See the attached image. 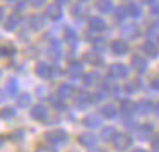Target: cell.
I'll list each match as a JSON object with an SVG mask.
<instances>
[{
	"instance_id": "603a6c76",
	"label": "cell",
	"mask_w": 159,
	"mask_h": 152,
	"mask_svg": "<svg viewBox=\"0 0 159 152\" xmlns=\"http://www.w3.org/2000/svg\"><path fill=\"white\" fill-rule=\"evenodd\" d=\"M84 58H86V62H89L91 65H101V56L98 55V53H93V51H89V53H86L84 55Z\"/></svg>"
},
{
	"instance_id": "30bf717a",
	"label": "cell",
	"mask_w": 159,
	"mask_h": 152,
	"mask_svg": "<svg viewBox=\"0 0 159 152\" xmlns=\"http://www.w3.org/2000/svg\"><path fill=\"white\" fill-rule=\"evenodd\" d=\"M142 50H144V53H147V56H151V58L157 56V53H159V48L154 41H145L144 45H142Z\"/></svg>"
},
{
	"instance_id": "d590c367",
	"label": "cell",
	"mask_w": 159,
	"mask_h": 152,
	"mask_svg": "<svg viewBox=\"0 0 159 152\" xmlns=\"http://www.w3.org/2000/svg\"><path fill=\"white\" fill-rule=\"evenodd\" d=\"M151 145L154 150H159V135H154V137L151 138Z\"/></svg>"
},
{
	"instance_id": "277c9868",
	"label": "cell",
	"mask_w": 159,
	"mask_h": 152,
	"mask_svg": "<svg viewBox=\"0 0 159 152\" xmlns=\"http://www.w3.org/2000/svg\"><path fill=\"white\" fill-rule=\"evenodd\" d=\"M130 65H132V69H134V70H137V72L142 74V72L147 70V60H145L144 56H140V55H134V56H132Z\"/></svg>"
},
{
	"instance_id": "1f68e13d",
	"label": "cell",
	"mask_w": 159,
	"mask_h": 152,
	"mask_svg": "<svg viewBox=\"0 0 159 152\" xmlns=\"http://www.w3.org/2000/svg\"><path fill=\"white\" fill-rule=\"evenodd\" d=\"M16 53V48L12 45H4L2 46V55L4 56H12Z\"/></svg>"
},
{
	"instance_id": "7402d4cb",
	"label": "cell",
	"mask_w": 159,
	"mask_h": 152,
	"mask_svg": "<svg viewBox=\"0 0 159 152\" xmlns=\"http://www.w3.org/2000/svg\"><path fill=\"white\" fill-rule=\"evenodd\" d=\"M121 33H123V36H127V38H135V36H139V28L137 26H123L121 28Z\"/></svg>"
},
{
	"instance_id": "4dcf8cb0",
	"label": "cell",
	"mask_w": 159,
	"mask_h": 152,
	"mask_svg": "<svg viewBox=\"0 0 159 152\" xmlns=\"http://www.w3.org/2000/svg\"><path fill=\"white\" fill-rule=\"evenodd\" d=\"M50 53H52L55 58H58V55H60V45L55 41V39H53L52 45H50Z\"/></svg>"
},
{
	"instance_id": "f1b7e54d",
	"label": "cell",
	"mask_w": 159,
	"mask_h": 152,
	"mask_svg": "<svg viewBox=\"0 0 159 152\" xmlns=\"http://www.w3.org/2000/svg\"><path fill=\"white\" fill-rule=\"evenodd\" d=\"M127 9H128V16H132V17H139L140 16V7L137 4H128Z\"/></svg>"
},
{
	"instance_id": "7c38bea8",
	"label": "cell",
	"mask_w": 159,
	"mask_h": 152,
	"mask_svg": "<svg viewBox=\"0 0 159 152\" xmlns=\"http://www.w3.org/2000/svg\"><path fill=\"white\" fill-rule=\"evenodd\" d=\"M46 16H48L50 19H53V21L60 19V17H62V9H60V5L58 4L48 5V9H46Z\"/></svg>"
},
{
	"instance_id": "ab89813d",
	"label": "cell",
	"mask_w": 159,
	"mask_h": 152,
	"mask_svg": "<svg viewBox=\"0 0 159 152\" xmlns=\"http://www.w3.org/2000/svg\"><path fill=\"white\" fill-rule=\"evenodd\" d=\"M151 12H152V14H154V16H159V5H152Z\"/></svg>"
},
{
	"instance_id": "6da1fadb",
	"label": "cell",
	"mask_w": 159,
	"mask_h": 152,
	"mask_svg": "<svg viewBox=\"0 0 159 152\" xmlns=\"http://www.w3.org/2000/svg\"><path fill=\"white\" fill-rule=\"evenodd\" d=\"M113 145H115L116 150L123 152V150H127V149H130L132 137H130V135H127V133H116V137L113 138Z\"/></svg>"
},
{
	"instance_id": "b9f144b4",
	"label": "cell",
	"mask_w": 159,
	"mask_h": 152,
	"mask_svg": "<svg viewBox=\"0 0 159 152\" xmlns=\"http://www.w3.org/2000/svg\"><path fill=\"white\" fill-rule=\"evenodd\" d=\"M89 152H104V150H101V149H93V150H89Z\"/></svg>"
},
{
	"instance_id": "8992f818",
	"label": "cell",
	"mask_w": 159,
	"mask_h": 152,
	"mask_svg": "<svg viewBox=\"0 0 159 152\" xmlns=\"http://www.w3.org/2000/svg\"><path fill=\"white\" fill-rule=\"evenodd\" d=\"M152 110H154V104L151 101H145V99L137 103V106H135V113L140 114V116H145V114L152 113Z\"/></svg>"
},
{
	"instance_id": "44dd1931",
	"label": "cell",
	"mask_w": 159,
	"mask_h": 152,
	"mask_svg": "<svg viewBox=\"0 0 159 152\" xmlns=\"http://www.w3.org/2000/svg\"><path fill=\"white\" fill-rule=\"evenodd\" d=\"M4 97H9V96H14V94H17V82L16 80H9V84L5 86L4 89Z\"/></svg>"
},
{
	"instance_id": "bcb514c9",
	"label": "cell",
	"mask_w": 159,
	"mask_h": 152,
	"mask_svg": "<svg viewBox=\"0 0 159 152\" xmlns=\"http://www.w3.org/2000/svg\"><path fill=\"white\" fill-rule=\"evenodd\" d=\"M82 2H86V0H82Z\"/></svg>"
},
{
	"instance_id": "ee69618b",
	"label": "cell",
	"mask_w": 159,
	"mask_h": 152,
	"mask_svg": "<svg viewBox=\"0 0 159 152\" xmlns=\"http://www.w3.org/2000/svg\"><path fill=\"white\" fill-rule=\"evenodd\" d=\"M142 2H145V4H151L152 0H142Z\"/></svg>"
},
{
	"instance_id": "8fae6325",
	"label": "cell",
	"mask_w": 159,
	"mask_h": 152,
	"mask_svg": "<svg viewBox=\"0 0 159 152\" xmlns=\"http://www.w3.org/2000/svg\"><path fill=\"white\" fill-rule=\"evenodd\" d=\"M36 74H38L41 79H48L50 75H52V69H50L48 63L45 62H39L38 65H36Z\"/></svg>"
},
{
	"instance_id": "8d00e7d4",
	"label": "cell",
	"mask_w": 159,
	"mask_h": 152,
	"mask_svg": "<svg viewBox=\"0 0 159 152\" xmlns=\"http://www.w3.org/2000/svg\"><path fill=\"white\" fill-rule=\"evenodd\" d=\"M45 2H46V0H31V5H33V7H41Z\"/></svg>"
},
{
	"instance_id": "d6a6232c",
	"label": "cell",
	"mask_w": 159,
	"mask_h": 152,
	"mask_svg": "<svg viewBox=\"0 0 159 152\" xmlns=\"http://www.w3.org/2000/svg\"><path fill=\"white\" fill-rule=\"evenodd\" d=\"M96 80H98V74H87V75H84V84L86 86H93Z\"/></svg>"
},
{
	"instance_id": "d6986e66",
	"label": "cell",
	"mask_w": 159,
	"mask_h": 152,
	"mask_svg": "<svg viewBox=\"0 0 159 152\" xmlns=\"http://www.w3.org/2000/svg\"><path fill=\"white\" fill-rule=\"evenodd\" d=\"M19 22H21V17H19V16H14V14H12L11 17L5 21V29H7V31H14V29L19 26Z\"/></svg>"
},
{
	"instance_id": "60d3db41",
	"label": "cell",
	"mask_w": 159,
	"mask_h": 152,
	"mask_svg": "<svg viewBox=\"0 0 159 152\" xmlns=\"http://www.w3.org/2000/svg\"><path fill=\"white\" fill-rule=\"evenodd\" d=\"M132 152H145V150H144V149H134Z\"/></svg>"
},
{
	"instance_id": "e575fe53",
	"label": "cell",
	"mask_w": 159,
	"mask_h": 152,
	"mask_svg": "<svg viewBox=\"0 0 159 152\" xmlns=\"http://www.w3.org/2000/svg\"><path fill=\"white\" fill-rule=\"evenodd\" d=\"M16 116V110H12V108H4L2 110V118L4 120H9V118H14Z\"/></svg>"
},
{
	"instance_id": "f546056e",
	"label": "cell",
	"mask_w": 159,
	"mask_h": 152,
	"mask_svg": "<svg viewBox=\"0 0 159 152\" xmlns=\"http://www.w3.org/2000/svg\"><path fill=\"white\" fill-rule=\"evenodd\" d=\"M139 87H140V80H130V82L125 86V89H127L128 92H135Z\"/></svg>"
},
{
	"instance_id": "4316f807",
	"label": "cell",
	"mask_w": 159,
	"mask_h": 152,
	"mask_svg": "<svg viewBox=\"0 0 159 152\" xmlns=\"http://www.w3.org/2000/svg\"><path fill=\"white\" fill-rule=\"evenodd\" d=\"M63 38H65V41L72 43V41H75L77 34H75V31H74L72 28H69V26H65V29H63Z\"/></svg>"
},
{
	"instance_id": "e0dca14e",
	"label": "cell",
	"mask_w": 159,
	"mask_h": 152,
	"mask_svg": "<svg viewBox=\"0 0 159 152\" xmlns=\"http://www.w3.org/2000/svg\"><path fill=\"white\" fill-rule=\"evenodd\" d=\"M86 127H89V128H98L101 125V118L98 116V114H87L86 118H84V121H82Z\"/></svg>"
},
{
	"instance_id": "d4e9b609",
	"label": "cell",
	"mask_w": 159,
	"mask_h": 152,
	"mask_svg": "<svg viewBox=\"0 0 159 152\" xmlns=\"http://www.w3.org/2000/svg\"><path fill=\"white\" fill-rule=\"evenodd\" d=\"M96 9L99 12H110L111 11V2L110 0H96Z\"/></svg>"
},
{
	"instance_id": "3957f363",
	"label": "cell",
	"mask_w": 159,
	"mask_h": 152,
	"mask_svg": "<svg viewBox=\"0 0 159 152\" xmlns=\"http://www.w3.org/2000/svg\"><path fill=\"white\" fill-rule=\"evenodd\" d=\"M128 75V69L121 63H115V65L110 67V77L113 79H125Z\"/></svg>"
},
{
	"instance_id": "5b68a950",
	"label": "cell",
	"mask_w": 159,
	"mask_h": 152,
	"mask_svg": "<svg viewBox=\"0 0 159 152\" xmlns=\"http://www.w3.org/2000/svg\"><path fill=\"white\" fill-rule=\"evenodd\" d=\"M31 118L36 121H45L46 118H48V110H46L45 106H41V104H38V106H33L31 110Z\"/></svg>"
},
{
	"instance_id": "7a4b0ae2",
	"label": "cell",
	"mask_w": 159,
	"mask_h": 152,
	"mask_svg": "<svg viewBox=\"0 0 159 152\" xmlns=\"http://www.w3.org/2000/svg\"><path fill=\"white\" fill-rule=\"evenodd\" d=\"M46 140L52 142V144H65L69 140V135H67L65 130L62 128H57V130H52L46 133Z\"/></svg>"
},
{
	"instance_id": "9a60e30c",
	"label": "cell",
	"mask_w": 159,
	"mask_h": 152,
	"mask_svg": "<svg viewBox=\"0 0 159 152\" xmlns=\"http://www.w3.org/2000/svg\"><path fill=\"white\" fill-rule=\"evenodd\" d=\"M93 101V94H86V92H79L75 97V104L77 106H89Z\"/></svg>"
},
{
	"instance_id": "484cf974",
	"label": "cell",
	"mask_w": 159,
	"mask_h": 152,
	"mask_svg": "<svg viewBox=\"0 0 159 152\" xmlns=\"http://www.w3.org/2000/svg\"><path fill=\"white\" fill-rule=\"evenodd\" d=\"M151 132H152V127H151V125H142V127L137 130V137L142 138V140H145V138L149 137V133H151Z\"/></svg>"
},
{
	"instance_id": "cb8c5ba5",
	"label": "cell",
	"mask_w": 159,
	"mask_h": 152,
	"mask_svg": "<svg viewBox=\"0 0 159 152\" xmlns=\"http://www.w3.org/2000/svg\"><path fill=\"white\" fill-rule=\"evenodd\" d=\"M101 137H103V140H111L113 142V138L116 137V130H115L113 127H106V128H103Z\"/></svg>"
},
{
	"instance_id": "ba28073f",
	"label": "cell",
	"mask_w": 159,
	"mask_h": 152,
	"mask_svg": "<svg viewBox=\"0 0 159 152\" xmlns=\"http://www.w3.org/2000/svg\"><path fill=\"white\" fill-rule=\"evenodd\" d=\"M116 113H118V106L113 104V103H108V104H104V106L101 108V114H103L104 118H115Z\"/></svg>"
},
{
	"instance_id": "836d02e7",
	"label": "cell",
	"mask_w": 159,
	"mask_h": 152,
	"mask_svg": "<svg viewBox=\"0 0 159 152\" xmlns=\"http://www.w3.org/2000/svg\"><path fill=\"white\" fill-rule=\"evenodd\" d=\"M127 16H128V9H127V7L116 9V16H115V17H116V21H123Z\"/></svg>"
},
{
	"instance_id": "f35d334b",
	"label": "cell",
	"mask_w": 159,
	"mask_h": 152,
	"mask_svg": "<svg viewBox=\"0 0 159 152\" xmlns=\"http://www.w3.org/2000/svg\"><path fill=\"white\" fill-rule=\"evenodd\" d=\"M36 152H57L55 149H50V147H39Z\"/></svg>"
},
{
	"instance_id": "4fadbf2b",
	"label": "cell",
	"mask_w": 159,
	"mask_h": 152,
	"mask_svg": "<svg viewBox=\"0 0 159 152\" xmlns=\"http://www.w3.org/2000/svg\"><path fill=\"white\" fill-rule=\"evenodd\" d=\"M75 96V91H74L72 86H67V84H63V86L58 87V97L60 99H69V97Z\"/></svg>"
},
{
	"instance_id": "ac0fdd59",
	"label": "cell",
	"mask_w": 159,
	"mask_h": 152,
	"mask_svg": "<svg viewBox=\"0 0 159 152\" xmlns=\"http://www.w3.org/2000/svg\"><path fill=\"white\" fill-rule=\"evenodd\" d=\"M89 26H91L93 31H104V29H106V22L99 17H93L89 21Z\"/></svg>"
},
{
	"instance_id": "74e56055",
	"label": "cell",
	"mask_w": 159,
	"mask_h": 152,
	"mask_svg": "<svg viewBox=\"0 0 159 152\" xmlns=\"http://www.w3.org/2000/svg\"><path fill=\"white\" fill-rule=\"evenodd\" d=\"M151 86L154 87L156 91H159V77H156V79H152V82H151Z\"/></svg>"
},
{
	"instance_id": "52a82bcc",
	"label": "cell",
	"mask_w": 159,
	"mask_h": 152,
	"mask_svg": "<svg viewBox=\"0 0 159 152\" xmlns=\"http://www.w3.org/2000/svg\"><path fill=\"white\" fill-rule=\"evenodd\" d=\"M111 50H113L115 55H125V53H128V45L123 39H116V41L111 43Z\"/></svg>"
},
{
	"instance_id": "83f0119b",
	"label": "cell",
	"mask_w": 159,
	"mask_h": 152,
	"mask_svg": "<svg viewBox=\"0 0 159 152\" xmlns=\"http://www.w3.org/2000/svg\"><path fill=\"white\" fill-rule=\"evenodd\" d=\"M17 104L19 106H29L31 104V96L29 94H19V97H17Z\"/></svg>"
},
{
	"instance_id": "7bdbcfd3",
	"label": "cell",
	"mask_w": 159,
	"mask_h": 152,
	"mask_svg": "<svg viewBox=\"0 0 159 152\" xmlns=\"http://www.w3.org/2000/svg\"><path fill=\"white\" fill-rule=\"evenodd\" d=\"M60 4H65V2H69V0H58Z\"/></svg>"
},
{
	"instance_id": "ffe728a7",
	"label": "cell",
	"mask_w": 159,
	"mask_h": 152,
	"mask_svg": "<svg viewBox=\"0 0 159 152\" xmlns=\"http://www.w3.org/2000/svg\"><path fill=\"white\" fill-rule=\"evenodd\" d=\"M29 26H31L33 31H39V29L45 26V21H43V17H39V16H33V17L29 19Z\"/></svg>"
},
{
	"instance_id": "f6af8a7d",
	"label": "cell",
	"mask_w": 159,
	"mask_h": 152,
	"mask_svg": "<svg viewBox=\"0 0 159 152\" xmlns=\"http://www.w3.org/2000/svg\"><path fill=\"white\" fill-rule=\"evenodd\" d=\"M9 2H11V0H9ZM12 2H14V0H12Z\"/></svg>"
},
{
	"instance_id": "2e32d148",
	"label": "cell",
	"mask_w": 159,
	"mask_h": 152,
	"mask_svg": "<svg viewBox=\"0 0 159 152\" xmlns=\"http://www.w3.org/2000/svg\"><path fill=\"white\" fill-rule=\"evenodd\" d=\"M135 106L137 104H134L132 101H123L120 106V113L123 114V116H130V114L135 113Z\"/></svg>"
},
{
	"instance_id": "9c48e42d",
	"label": "cell",
	"mask_w": 159,
	"mask_h": 152,
	"mask_svg": "<svg viewBox=\"0 0 159 152\" xmlns=\"http://www.w3.org/2000/svg\"><path fill=\"white\" fill-rule=\"evenodd\" d=\"M79 142L82 145H86V147H94L96 142H98V138H96L94 133H80L79 135Z\"/></svg>"
},
{
	"instance_id": "5bb4252c",
	"label": "cell",
	"mask_w": 159,
	"mask_h": 152,
	"mask_svg": "<svg viewBox=\"0 0 159 152\" xmlns=\"http://www.w3.org/2000/svg\"><path fill=\"white\" fill-rule=\"evenodd\" d=\"M67 72H69V75L72 77V79L80 77V75H82V63H80V62H72L69 65V70H67Z\"/></svg>"
}]
</instances>
